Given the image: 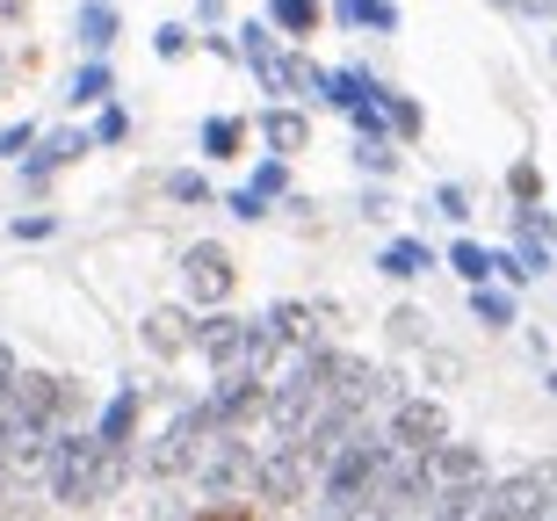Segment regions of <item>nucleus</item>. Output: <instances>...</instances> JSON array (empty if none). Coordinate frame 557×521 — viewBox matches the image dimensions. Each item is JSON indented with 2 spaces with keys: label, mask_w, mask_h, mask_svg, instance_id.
<instances>
[{
  "label": "nucleus",
  "mask_w": 557,
  "mask_h": 521,
  "mask_svg": "<svg viewBox=\"0 0 557 521\" xmlns=\"http://www.w3.org/2000/svg\"><path fill=\"white\" fill-rule=\"evenodd\" d=\"M131 479V449H102V442L87 435V427H65L51 435V457H44V485H51V500L87 514V507L116 500Z\"/></svg>",
  "instance_id": "nucleus-1"
},
{
  "label": "nucleus",
  "mask_w": 557,
  "mask_h": 521,
  "mask_svg": "<svg viewBox=\"0 0 557 521\" xmlns=\"http://www.w3.org/2000/svg\"><path fill=\"white\" fill-rule=\"evenodd\" d=\"M384 463H392V442L376 435V427H355V435L341 442V457L319 471V514H326V521H355L362 507L376 500Z\"/></svg>",
  "instance_id": "nucleus-2"
},
{
  "label": "nucleus",
  "mask_w": 557,
  "mask_h": 521,
  "mask_svg": "<svg viewBox=\"0 0 557 521\" xmlns=\"http://www.w3.org/2000/svg\"><path fill=\"white\" fill-rule=\"evenodd\" d=\"M218 435V420H210V406L196 398V406H182V413L166 420L160 435H152V449L138 457V471L145 479H160V485H174V479H188L196 471V457H203V442Z\"/></svg>",
  "instance_id": "nucleus-3"
},
{
  "label": "nucleus",
  "mask_w": 557,
  "mask_h": 521,
  "mask_svg": "<svg viewBox=\"0 0 557 521\" xmlns=\"http://www.w3.org/2000/svg\"><path fill=\"white\" fill-rule=\"evenodd\" d=\"M485 514L493 521H543L557 514V457L550 463H521L507 479L485 485Z\"/></svg>",
  "instance_id": "nucleus-4"
},
{
  "label": "nucleus",
  "mask_w": 557,
  "mask_h": 521,
  "mask_svg": "<svg viewBox=\"0 0 557 521\" xmlns=\"http://www.w3.org/2000/svg\"><path fill=\"white\" fill-rule=\"evenodd\" d=\"M8 413H15V427L59 435V420L81 413V384H73V376H51V370H22L15 392H8Z\"/></svg>",
  "instance_id": "nucleus-5"
},
{
  "label": "nucleus",
  "mask_w": 557,
  "mask_h": 521,
  "mask_svg": "<svg viewBox=\"0 0 557 521\" xmlns=\"http://www.w3.org/2000/svg\"><path fill=\"white\" fill-rule=\"evenodd\" d=\"M253 471H261V457H253L247 435H210L188 479H196L203 500H232V493H253Z\"/></svg>",
  "instance_id": "nucleus-6"
},
{
  "label": "nucleus",
  "mask_w": 557,
  "mask_h": 521,
  "mask_svg": "<svg viewBox=\"0 0 557 521\" xmlns=\"http://www.w3.org/2000/svg\"><path fill=\"white\" fill-rule=\"evenodd\" d=\"M384 442H392L398 457H434V449L449 442V406L428 398V392L392 398V427H384Z\"/></svg>",
  "instance_id": "nucleus-7"
},
{
  "label": "nucleus",
  "mask_w": 557,
  "mask_h": 521,
  "mask_svg": "<svg viewBox=\"0 0 557 521\" xmlns=\"http://www.w3.org/2000/svg\"><path fill=\"white\" fill-rule=\"evenodd\" d=\"M182 275H188V297H196V312H218L232 297V283H239V269H232V253L218 247V239H196V247L182 253Z\"/></svg>",
  "instance_id": "nucleus-8"
},
{
  "label": "nucleus",
  "mask_w": 557,
  "mask_h": 521,
  "mask_svg": "<svg viewBox=\"0 0 557 521\" xmlns=\"http://www.w3.org/2000/svg\"><path fill=\"white\" fill-rule=\"evenodd\" d=\"M210 420H218V435H239L253 413H269V384L261 376H239V370H225L218 384H210Z\"/></svg>",
  "instance_id": "nucleus-9"
},
{
  "label": "nucleus",
  "mask_w": 557,
  "mask_h": 521,
  "mask_svg": "<svg viewBox=\"0 0 557 521\" xmlns=\"http://www.w3.org/2000/svg\"><path fill=\"white\" fill-rule=\"evenodd\" d=\"M253 493H261V500H275V507L311 500V471H305V457H297V449H269V457H261V471H253Z\"/></svg>",
  "instance_id": "nucleus-10"
},
{
  "label": "nucleus",
  "mask_w": 557,
  "mask_h": 521,
  "mask_svg": "<svg viewBox=\"0 0 557 521\" xmlns=\"http://www.w3.org/2000/svg\"><path fill=\"white\" fill-rule=\"evenodd\" d=\"M81 152H95V138H87V131H51V138H37V152L22 160V182H29V188H44L59 168H73Z\"/></svg>",
  "instance_id": "nucleus-11"
},
{
  "label": "nucleus",
  "mask_w": 557,
  "mask_h": 521,
  "mask_svg": "<svg viewBox=\"0 0 557 521\" xmlns=\"http://www.w3.org/2000/svg\"><path fill=\"white\" fill-rule=\"evenodd\" d=\"M428 463H434V493H449V485H485V449H478V442H442Z\"/></svg>",
  "instance_id": "nucleus-12"
},
{
  "label": "nucleus",
  "mask_w": 557,
  "mask_h": 521,
  "mask_svg": "<svg viewBox=\"0 0 557 521\" xmlns=\"http://www.w3.org/2000/svg\"><path fill=\"white\" fill-rule=\"evenodd\" d=\"M145 348H152V355H182V348H196V312H182V305H160V312H145Z\"/></svg>",
  "instance_id": "nucleus-13"
},
{
  "label": "nucleus",
  "mask_w": 557,
  "mask_h": 521,
  "mask_svg": "<svg viewBox=\"0 0 557 521\" xmlns=\"http://www.w3.org/2000/svg\"><path fill=\"white\" fill-rule=\"evenodd\" d=\"M138 406H145V392H138V384H124V392L102 406V427H95V442H102V449H131V435H138Z\"/></svg>",
  "instance_id": "nucleus-14"
},
{
  "label": "nucleus",
  "mask_w": 557,
  "mask_h": 521,
  "mask_svg": "<svg viewBox=\"0 0 557 521\" xmlns=\"http://www.w3.org/2000/svg\"><path fill=\"white\" fill-rule=\"evenodd\" d=\"M232 348H239V319L232 312H196V355H203L210 370H225Z\"/></svg>",
  "instance_id": "nucleus-15"
},
{
  "label": "nucleus",
  "mask_w": 557,
  "mask_h": 521,
  "mask_svg": "<svg viewBox=\"0 0 557 521\" xmlns=\"http://www.w3.org/2000/svg\"><path fill=\"white\" fill-rule=\"evenodd\" d=\"M376 269L392 275V283H413V275L434 269V247H428V239H392V247L376 253Z\"/></svg>",
  "instance_id": "nucleus-16"
},
{
  "label": "nucleus",
  "mask_w": 557,
  "mask_h": 521,
  "mask_svg": "<svg viewBox=\"0 0 557 521\" xmlns=\"http://www.w3.org/2000/svg\"><path fill=\"white\" fill-rule=\"evenodd\" d=\"M261 138H269L275 160H289V152H305V146H311V124L297 116V109H269V116H261Z\"/></svg>",
  "instance_id": "nucleus-17"
},
{
  "label": "nucleus",
  "mask_w": 557,
  "mask_h": 521,
  "mask_svg": "<svg viewBox=\"0 0 557 521\" xmlns=\"http://www.w3.org/2000/svg\"><path fill=\"white\" fill-rule=\"evenodd\" d=\"M269 326H275V340H283V348H319V312H311V305H275L269 312Z\"/></svg>",
  "instance_id": "nucleus-18"
},
{
  "label": "nucleus",
  "mask_w": 557,
  "mask_h": 521,
  "mask_svg": "<svg viewBox=\"0 0 557 521\" xmlns=\"http://www.w3.org/2000/svg\"><path fill=\"white\" fill-rule=\"evenodd\" d=\"M319 0H269V29H283V37H311L319 29Z\"/></svg>",
  "instance_id": "nucleus-19"
},
{
  "label": "nucleus",
  "mask_w": 557,
  "mask_h": 521,
  "mask_svg": "<svg viewBox=\"0 0 557 521\" xmlns=\"http://www.w3.org/2000/svg\"><path fill=\"white\" fill-rule=\"evenodd\" d=\"M471 319L485 326V334H499V326H515V297L499 290V283H478L471 290Z\"/></svg>",
  "instance_id": "nucleus-20"
},
{
  "label": "nucleus",
  "mask_w": 557,
  "mask_h": 521,
  "mask_svg": "<svg viewBox=\"0 0 557 521\" xmlns=\"http://www.w3.org/2000/svg\"><path fill=\"white\" fill-rule=\"evenodd\" d=\"M333 15L348 22V29H398V8H392V0H341Z\"/></svg>",
  "instance_id": "nucleus-21"
},
{
  "label": "nucleus",
  "mask_w": 557,
  "mask_h": 521,
  "mask_svg": "<svg viewBox=\"0 0 557 521\" xmlns=\"http://www.w3.org/2000/svg\"><path fill=\"white\" fill-rule=\"evenodd\" d=\"M449 269L478 290V283H493V247H478V239H456V247H449Z\"/></svg>",
  "instance_id": "nucleus-22"
},
{
  "label": "nucleus",
  "mask_w": 557,
  "mask_h": 521,
  "mask_svg": "<svg viewBox=\"0 0 557 521\" xmlns=\"http://www.w3.org/2000/svg\"><path fill=\"white\" fill-rule=\"evenodd\" d=\"M109 37H116V8L87 0V8H81V44H87V51H109Z\"/></svg>",
  "instance_id": "nucleus-23"
},
{
  "label": "nucleus",
  "mask_w": 557,
  "mask_h": 521,
  "mask_svg": "<svg viewBox=\"0 0 557 521\" xmlns=\"http://www.w3.org/2000/svg\"><path fill=\"white\" fill-rule=\"evenodd\" d=\"M239 138H247V124H239V116H210V124H203V152H210V160H232V152H239Z\"/></svg>",
  "instance_id": "nucleus-24"
},
{
  "label": "nucleus",
  "mask_w": 557,
  "mask_h": 521,
  "mask_svg": "<svg viewBox=\"0 0 557 521\" xmlns=\"http://www.w3.org/2000/svg\"><path fill=\"white\" fill-rule=\"evenodd\" d=\"M160 188L174 196V203H196V210H203L210 196H218V188H210V174H196V168H174V174H166Z\"/></svg>",
  "instance_id": "nucleus-25"
},
{
  "label": "nucleus",
  "mask_w": 557,
  "mask_h": 521,
  "mask_svg": "<svg viewBox=\"0 0 557 521\" xmlns=\"http://www.w3.org/2000/svg\"><path fill=\"white\" fill-rule=\"evenodd\" d=\"M109 87H116V80H109V65L95 59V65L73 73V95H65V102H73V109H81V102H109Z\"/></svg>",
  "instance_id": "nucleus-26"
},
{
  "label": "nucleus",
  "mask_w": 557,
  "mask_h": 521,
  "mask_svg": "<svg viewBox=\"0 0 557 521\" xmlns=\"http://www.w3.org/2000/svg\"><path fill=\"white\" fill-rule=\"evenodd\" d=\"M348 116H355V138H362V146H392V116L376 102H355Z\"/></svg>",
  "instance_id": "nucleus-27"
},
{
  "label": "nucleus",
  "mask_w": 557,
  "mask_h": 521,
  "mask_svg": "<svg viewBox=\"0 0 557 521\" xmlns=\"http://www.w3.org/2000/svg\"><path fill=\"white\" fill-rule=\"evenodd\" d=\"M87 138H95V146H124V138H131V116H124V109H102Z\"/></svg>",
  "instance_id": "nucleus-28"
},
{
  "label": "nucleus",
  "mask_w": 557,
  "mask_h": 521,
  "mask_svg": "<svg viewBox=\"0 0 557 521\" xmlns=\"http://www.w3.org/2000/svg\"><path fill=\"white\" fill-rule=\"evenodd\" d=\"M37 146V124L22 116V124H0V160H22V152Z\"/></svg>",
  "instance_id": "nucleus-29"
},
{
  "label": "nucleus",
  "mask_w": 557,
  "mask_h": 521,
  "mask_svg": "<svg viewBox=\"0 0 557 521\" xmlns=\"http://www.w3.org/2000/svg\"><path fill=\"white\" fill-rule=\"evenodd\" d=\"M152 51H160V59H188V22H160V29H152Z\"/></svg>",
  "instance_id": "nucleus-30"
},
{
  "label": "nucleus",
  "mask_w": 557,
  "mask_h": 521,
  "mask_svg": "<svg viewBox=\"0 0 557 521\" xmlns=\"http://www.w3.org/2000/svg\"><path fill=\"white\" fill-rule=\"evenodd\" d=\"M355 168L384 182V174H398V152H392V146H355Z\"/></svg>",
  "instance_id": "nucleus-31"
},
{
  "label": "nucleus",
  "mask_w": 557,
  "mask_h": 521,
  "mask_svg": "<svg viewBox=\"0 0 557 521\" xmlns=\"http://www.w3.org/2000/svg\"><path fill=\"white\" fill-rule=\"evenodd\" d=\"M253 196H261V203H269V196H283V188H289V174H283V160H261V168H253Z\"/></svg>",
  "instance_id": "nucleus-32"
},
{
  "label": "nucleus",
  "mask_w": 557,
  "mask_h": 521,
  "mask_svg": "<svg viewBox=\"0 0 557 521\" xmlns=\"http://www.w3.org/2000/svg\"><path fill=\"white\" fill-rule=\"evenodd\" d=\"M434 210H442L449 225H463V218H471V196H463L456 182H442V188H434Z\"/></svg>",
  "instance_id": "nucleus-33"
},
{
  "label": "nucleus",
  "mask_w": 557,
  "mask_h": 521,
  "mask_svg": "<svg viewBox=\"0 0 557 521\" xmlns=\"http://www.w3.org/2000/svg\"><path fill=\"white\" fill-rule=\"evenodd\" d=\"M225 210H232V218H247V225H253V218H269V203H261L253 188H232V196H225Z\"/></svg>",
  "instance_id": "nucleus-34"
},
{
  "label": "nucleus",
  "mask_w": 557,
  "mask_h": 521,
  "mask_svg": "<svg viewBox=\"0 0 557 521\" xmlns=\"http://www.w3.org/2000/svg\"><path fill=\"white\" fill-rule=\"evenodd\" d=\"M8 232H15V239H51V232H59V218H15Z\"/></svg>",
  "instance_id": "nucleus-35"
},
{
  "label": "nucleus",
  "mask_w": 557,
  "mask_h": 521,
  "mask_svg": "<svg viewBox=\"0 0 557 521\" xmlns=\"http://www.w3.org/2000/svg\"><path fill=\"white\" fill-rule=\"evenodd\" d=\"M392 334H398V340H420V334H428V319H420V312H398Z\"/></svg>",
  "instance_id": "nucleus-36"
},
{
  "label": "nucleus",
  "mask_w": 557,
  "mask_h": 521,
  "mask_svg": "<svg viewBox=\"0 0 557 521\" xmlns=\"http://www.w3.org/2000/svg\"><path fill=\"white\" fill-rule=\"evenodd\" d=\"M507 188H515L521 203H529V196H536V168H515V174H507Z\"/></svg>",
  "instance_id": "nucleus-37"
},
{
  "label": "nucleus",
  "mask_w": 557,
  "mask_h": 521,
  "mask_svg": "<svg viewBox=\"0 0 557 521\" xmlns=\"http://www.w3.org/2000/svg\"><path fill=\"white\" fill-rule=\"evenodd\" d=\"M515 8H521V15H550L557 22V0H515Z\"/></svg>",
  "instance_id": "nucleus-38"
},
{
  "label": "nucleus",
  "mask_w": 557,
  "mask_h": 521,
  "mask_svg": "<svg viewBox=\"0 0 557 521\" xmlns=\"http://www.w3.org/2000/svg\"><path fill=\"white\" fill-rule=\"evenodd\" d=\"M0 521H37V514H29V507H22V493H15V500L0 507Z\"/></svg>",
  "instance_id": "nucleus-39"
},
{
  "label": "nucleus",
  "mask_w": 557,
  "mask_h": 521,
  "mask_svg": "<svg viewBox=\"0 0 557 521\" xmlns=\"http://www.w3.org/2000/svg\"><path fill=\"white\" fill-rule=\"evenodd\" d=\"M196 15H210V22H218V15H225V0H196Z\"/></svg>",
  "instance_id": "nucleus-40"
},
{
  "label": "nucleus",
  "mask_w": 557,
  "mask_h": 521,
  "mask_svg": "<svg viewBox=\"0 0 557 521\" xmlns=\"http://www.w3.org/2000/svg\"><path fill=\"white\" fill-rule=\"evenodd\" d=\"M196 521H239V514H196Z\"/></svg>",
  "instance_id": "nucleus-41"
},
{
  "label": "nucleus",
  "mask_w": 557,
  "mask_h": 521,
  "mask_svg": "<svg viewBox=\"0 0 557 521\" xmlns=\"http://www.w3.org/2000/svg\"><path fill=\"white\" fill-rule=\"evenodd\" d=\"M543 384H550V392H557V370H550V376H543Z\"/></svg>",
  "instance_id": "nucleus-42"
},
{
  "label": "nucleus",
  "mask_w": 557,
  "mask_h": 521,
  "mask_svg": "<svg viewBox=\"0 0 557 521\" xmlns=\"http://www.w3.org/2000/svg\"><path fill=\"white\" fill-rule=\"evenodd\" d=\"M471 521H493V514H485V507H478V514H471Z\"/></svg>",
  "instance_id": "nucleus-43"
},
{
  "label": "nucleus",
  "mask_w": 557,
  "mask_h": 521,
  "mask_svg": "<svg viewBox=\"0 0 557 521\" xmlns=\"http://www.w3.org/2000/svg\"><path fill=\"white\" fill-rule=\"evenodd\" d=\"M406 521H428V514H406Z\"/></svg>",
  "instance_id": "nucleus-44"
},
{
  "label": "nucleus",
  "mask_w": 557,
  "mask_h": 521,
  "mask_svg": "<svg viewBox=\"0 0 557 521\" xmlns=\"http://www.w3.org/2000/svg\"><path fill=\"white\" fill-rule=\"evenodd\" d=\"M550 521H557V514H550Z\"/></svg>",
  "instance_id": "nucleus-45"
}]
</instances>
